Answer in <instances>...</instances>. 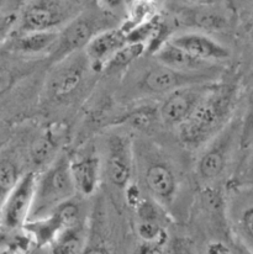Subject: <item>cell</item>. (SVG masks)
<instances>
[{
  "label": "cell",
  "mask_w": 253,
  "mask_h": 254,
  "mask_svg": "<svg viewBox=\"0 0 253 254\" xmlns=\"http://www.w3.org/2000/svg\"><path fill=\"white\" fill-rule=\"evenodd\" d=\"M105 172L119 189H127L133 173L132 141L126 134L114 133L106 142Z\"/></svg>",
  "instance_id": "cell-9"
},
{
  "label": "cell",
  "mask_w": 253,
  "mask_h": 254,
  "mask_svg": "<svg viewBox=\"0 0 253 254\" xmlns=\"http://www.w3.org/2000/svg\"><path fill=\"white\" fill-rule=\"evenodd\" d=\"M70 169L75 189L83 196H92L99 188L101 177L100 157L93 148L78 152L70 158Z\"/></svg>",
  "instance_id": "cell-14"
},
{
  "label": "cell",
  "mask_w": 253,
  "mask_h": 254,
  "mask_svg": "<svg viewBox=\"0 0 253 254\" xmlns=\"http://www.w3.org/2000/svg\"><path fill=\"white\" fill-rule=\"evenodd\" d=\"M89 65L90 62L85 52L83 55L77 52L58 62L50 80V88L53 95L62 99L77 90L84 79Z\"/></svg>",
  "instance_id": "cell-11"
},
{
  "label": "cell",
  "mask_w": 253,
  "mask_h": 254,
  "mask_svg": "<svg viewBox=\"0 0 253 254\" xmlns=\"http://www.w3.org/2000/svg\"><path fill=\"white\" fill-rule=\"evenodd\" d=\"M56 142L51 133H45L35 142L31 149V158L35 164L42 166L45 163H51L53 161L52 153L55 152Z\"/></svg>",
  "instance_id": "cell-23"
},
{
  "label": "cell",
  "mask_w": 253,
  "mask_h": 254,
  "mask_svg": "<svg viewBox=\"0 0 253 254\" xmlns=\"http://www.w3.org/2000/svg\"><path fill=\"white\" fill-rule=\"evenodd\" d=\"M127 42L128 30L126 27L108 29L97 32L84 48L92 69L98 72L106 68L111 58Z\"/></svg>",
  "instance_id": "cell-12"
},
{
  "label": "cell",
  "mask_w": 253,
  "mask_h": 254,
  "mask_svg": "<svg viewBox=\"0 0 253 254\" xmlns=\"http://www.w3.org/2000/svg\"><path fill=\"white\" fill-rule=\"evenodd\" d=\"M159 120H161V115H159L158 108L143 105L125 114L121 119V124H126L137 131H150Z\"/></svg>",
  "instance_id": "cell-20"
},
{
  "label": "cell",
  "mask_w": 253,
  "mask_h": 254,
  "mask_svg": "<svg viewBox=\"0 0 253 254\" xmlns=\"http://www.w3.org/2000/svg\"><path fill=\"white\" fill-rule=\"evenodd\" d=\"M184 6H209L217 5L221 0H178Z\"/></svg>",
  "instance_id": "cell-26"
},
{
  "label": "cell",
  "mask_w": 253,
  "mask_h": 254,
  "mask_svg": "<svg viewBox=\"0 0 253 254\" xmlns=\"http://www.w3.org/2000/svg\"><path fill=\"white\" fill-rule=\"evenodd\" d=\"M217 75L219 70L216 67L196 72H186L159 64L158 67L152 68L146 73L142 85L146 90L152 93H171L184 86L209 84L216 79Z\"/></svg>",
  "instance_id": "cell-7"
},
{
  "label": "cell",
  "mask_w": 253,
  "mask_h": 254,
  "mask_svg": "<svg viewBox=\"0 0 253 254\" xmlns=\"http://www.w3.org/2000/svg\"><path fill=\"white\" fill-rule=\"evenodd\" d=\"M60 30H44V31H24L20 36L10 40L7 50L25 56L51 55L57 45Z\"/></svg>",
  "instance_id": "cell-16"
},
{
  "label": "cell",
  "mask_w": 253,
  "mask_h": 254,
  "mask_svg": "<svg viewBox=\"0 0 253 254\" xmlns=\"http://www.w3.org/2000/svg\"><path fill=\"white\" fill-rule=\"evenodd\" d=\"M250 35H251V40H252V42H253V26H252V29H251V34H250Z\"/></svg>",
  "instance_id": "cell-29"
},
{
  "label": "cell",
  "mask_w": 253,
  "mask_h": 254,
  "mask_svg": "<svg viewBox=\"0 0 253 254\" xmlns=\"http://www.w3.org/2000/svg\"><path fill=\"white\" fill-rule=\"evenodd\" d=\"M239 183L253 184V151L245 162L244 169L241 172V180H239Z\"/></svg>",
  "instance_id": "cell-25"
},
{
  "label": "cell",
  "mask_w": 253,
  "mask_h": 254,
  "mask_svg": "<svg viewBox=\"0 0 253 254\" xmlns=\"http://www.w3.org/2000/svg\"><path fill=\"white\" fill-rule=\"evenodd\" d=\"M242 121L231 119L226 126L205 144L196 162V174L201 182L210 184L221 179L229 168L237 147H241Z\"/></svg>",
  "instance_id": "cell-3"
},
{
  "label": "cell",
  "mask_w": 253,
  "mask_h": 254,
  "mask_svg": "<svg viewBox=\"0 0 253 254\" xmlns=\"http://www.w3.org/2000/svg\"><path fill=\"white\" fill-rule=\"evenodd\" d=\"M226 216L235 237L253 253V184L232 183L226 190Z\"/></svg>",
  "instance_id": "cell-4"
},
{
  "label": "cell",
  "mask_w": 253,
  "mask_h": 254,
  "mask_svg": "<svg viewBox=\"0 0 253 254\" xmlns=\"http://www.w3.org/2000/svg\"><path fill=\"white\" fill-rule=\"evenodd\" d=\"M22 174L16 162L12 158L2 156L0 163V189H1V200L7 195V192L17 184L21 179Z\"/></svg>",
  "instance_id": "cell-22"
},
{
  "label": "cell",
  "mask_w": 253,
  "mask_h": 254,
  "mask_svg": "<svg viewBox=\"0 0 253 254\" xmlns=\"http://www.w3.org/2000/svg\"><path fill=\"white\" fill-rule=\"evenodd\" d=\"M77 192L70 169V158L65 153L56 157L39 175L31 218L50 215L53 210Z\"/></svg>",
  "instance_id": "cell-2"
},
{
  "label": "cell",
  "mask_w": 253,
  "mask_h": 254,
  "mask_svg": "<svg viewBox=\"0 0 253 254\" xmlns=\"http://www.w3.org/2000/svg\"><path fill=\"white\" fill-rule=\"evenodd\" d=\"M209 253H230V248L221 242H212L207 247Z\"/></svg>",
  "instance_id": "cell-28"
},
{
  "label": "cell",
  "mask_w": 253,
  "mask_h": 254,
  "mask_svg": "<svg viewBox=\"0 0 253 254\" xmlns=\"http://www.w3.org/2000/svg\"><path fill=\"white\" fill-rule=\"evenodd\" d=\"M146 1H152V0H146Z\"/></svg>",
  "instance_id": "cell-30"
},
{
  "label": "cell",
  "mask_w": 253,
  "mask_h": 254,
  "mask_svg": "<svg viewBox=\"0 0 253 254\" xmlns=\"http://www.w3.org/2000/svg\"><path fill=\"white\" fill-rule=\"evenodd\" d=\"M179 14L184 24L205 31H221L229 26L230 22L229 15L217 5L184 6Z\"/></svg>",
  "instance_id": "cell-17"
},
{
  "label": "cell",
  "mask_w": 253,
  "mask_h": 254,
  "mask_svg": "<svg viewBox=\"0 0 253 254\" xmlns=\"http://www.w3.org/2000/svg\"><path fill=\"white\" fill-rule=\"evenodd\" d=\"M85 246V231L82 223L62 231L52 243V251L61 254L80 253Z\"/></svg>",
  "instance_id": "cell-19"
},
{
  "label": "cell",
  "mask_w": 253,
  "mask_h": 254,
  "mask_svg": "<svg viewBox=\"0 0 253 254\" xmlns=\"http://www.w3.org/2000/svg\"><path fill=\"white\" fill-rule=\"evenodd\" d=\"M143 182L154 201L169 205L176 199L178 179L168 163L156 159L147 163L143 172Z\"/></svg>",
  "instance_id": "cell-13"
},
{
  "label": "cell",
  "mask_w": 253,
  "mask_h": 254,
  "mask_svg": "<svg viewBox=\"0 0 253 254\" xmlns=\"http://www.w3.org/2000/svg\"><path fill=\"white\" fill-rule=\"evenodd\" d=\"M156 58L159 64L173 68V69L186 70V72H196V70H204L215 67L214 63L206 62V61H202L200 58L190 55L183 48L174 45L171 40L162 43L157 48Z\"/></svg>",
  "instance_id": "cell-18"
},
{
  "label": "cell",
  "mask_w": 253,
  "mask_h": 254,
  "mask_svg": "<svg viewBox=\"0 0 253 254\" xmlns=\"http://www.w3.org/2000/svg\"><path fill=\"white\" fill-rule=\"evenodd\" d=\"M236 94L235 84H212L193 115L179 126L182 143L198 148L214 138L231 120Z\"/></svg>",
  "instance_id": "cell-1"
},
{
  "label": "cell",
  "mask_w": 253,
  "mask_h": 254,
  "mask_svg": "<svg viewBox=\"0 0 253 254\" xmlns=\"http://www.w3.org/2000/svg\"><path fill=\"white\" fill-rule=\"evenodd\" d=\"M211 85H190L171 91L158 106L161 120L169 126H181L193 115Z\"/></svg>",
  "instance_id": "cell-8"
},
{
  "label": "cell",
  "mask_w": 253,
  "mask_h": 254,
  "mask_svg": "<svg viewBox=\"0 0 253 254\" xmlns=\"http://www.w3.org/2000/svg\"><path fill=\"white\" fill-rule=\"evenodd\" d=\"M171 41L190 55L210 63L222 62L229 60L231 56L229 48L225 47L222 43L200 32L176 35L172 37Z\"/></svg>",
  "instance_id": "cell-15"
},
{
  "label": "cell",
  "mask_w": 253,
  "mask_h": 254,
  "mask_svg": "<svg viewBox=\"0 0 253 254\" xmlns=\"http://www.w3.org/2000/svg\"><path fill=\"white\" fill-rule=\"evenodd\" d=\"M69 0H29L20 16L21 32L57 29L70 21Z\"/></svg>",
  "instance_id": "cell-6"
},
{
  "label": "cell",
  "mask_w": 253,
  "mask_h": 254,
  "mask_svg": "<svg viewBox=\"0 0 253 254\" xmlns=\"http://www.w3.org/2000/svg\"><path fill=\"white\" fill-rule=\"evenodd\" d=\"M253 139V90L250 96L249 108L245 120L242 121V131H241V148H246L252 143Z\"/></svg>",
  "instance_id": "cell-24"
},
{
  "label": "cell",
  "mask_w": 253,
  "mask_h": 254,
  "mask_svg": "<svg viewBox=\"0 0 253 254\" xmlns=\"http://www.w3.org/2000/svg\"><path fill=\"white\" fill-rule=\"evenodd\" d=\"M39 175L29 172L21 177L17 184L2 199L1 225L10 232L24 230L34 209Z\"/></svg>",
  "instance_id": "cell-5"
},
{
  "label": "cell",
  "mask_w": 253,
  "mask_h": 254,
  "mask_svg": "<svg viewBox=\"0 0 253 254\" xmlns=\"http://www.w3.org/2000/svg\"><path fill=\"white\" fill-rule=\"evenodd\" d=\"M95 34L97 32L94 31V24L92 19L84 15L73 17L60 31L57 45L50 55L51 61L53 63H58L64 58L79 52V50L87 47Z\"/></svg>",
  "instance_id": "cell-10"
},
{
  "label": "cell",
  "mask_w": 253,
  "mask_h": 254,
  "mask_svg": "<svg viewBox=\"0 0 253 254\" xmlns=\"http://www.w3.org/2000/svg\"><path fill=\"white\" fill-rule=\"evenodd\" d=\"M148 46L142 42H127L125 46L120 48L108 63L106 68L109 69H121L127 67L128 64L137 60L143 55Z\"/></svg>",
  "instance_id": "cell-21"
},
{
  "label": "cell",
  "mask_w": 253,
  "mask_h": 254,
  "mask_svg": "<svg viewBox=\"0 0 253 254\" xmlns=\"http://www.w3.org/2000/svg\"><path fill=\"white\" fill-rule=\"evenodd\" d=\"M124 1L125 0H99L101 6L108 10V11H113V10H116L120 6H123Z\"/></svg>",
  "instance_id": "cell-27"
}]
</instances>
